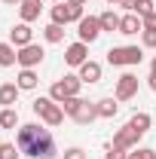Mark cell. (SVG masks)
Returning <instances> with one entry per match:
<instances>
[{
  "label": "cell",
  "mask_w": 156,
  "mask_h": 159,
  "mask_svg": "<svg viewBox=\"0 0 156 159\" xmlns=\"http://www.w3.org/2000/svg\"><path fill=\"white\" fill-rule=\"evenodd\" d=\"M16 147L21 150V156H31V159H55L58 156V147H55V138H52L49 125H40V122L19 125Z\"/></svg>",
  "instance_id": "1"
},
{
  "label": "cell",
  "mask_w": 156,
  "mask_h": 159,
  "mask_svg": "<svg viewBox=\"0 0 156 159\" xmlns=\"http://www.w3.org/2000/svg\"><path fill=\"white\" fill-rule=\"evenodd\" d=\"M31 107H34V113H37V116L43 119L49 129L61 125V122H64V116H67V113H64V107H61V104H55V101L49 98V95H46V98H37L34 104H31Z\"/></svg>",
  "instance_id": "2"
},
{
  "label": "cell",
  "mask_w": 156,
  "mask_h": 159,
  "mask_svg": "<svg viewBox=\"0 0 156 159\" xmlns=\"http://www.w3.org/2000/svg\"><path fill=\"white\" fill-rule=\"evenodd\" d=\"M141 61H144L141 46H113V49H107V64H113V67H135Z\"/></svg>",
  "instance_id": "3"
},
{
  "label": "cell",
  "mask_w": 156,
  "mask_h": 159,
  "mask_svg": "<svg viewBox=\"0 0 156 159\" xmlns=\"http://www.w3.org/2000/svg\"><path fill=\"white\" fill-rule=\"evenodd\" d=\"M61 107H64V113H67V116L74 119V122H80V125H89L92 119H98V110H95V104L83 101L80 95H77V98H67L64 104H61Z\"/></svg>",
  "instance_id": "4"
},
{
  "label": "cell",
  "mask_w": 156,
  "mask_h": 159,
  "mask_svg": "<svg viewBox=\"0 0 156 159\" xmlns=\"http://www.w3.org/2000/svg\"><path fill=\"white\" fill-rule=\"evenodd\" d=\"M77 34L83 43H95L104 31H101V21H98V16H83V19L77 21Z\"/></svg>",
  "instance_id": "5"
},
{
  "label": "cell",
  "mask_w": 156,
  "mask_h": 159,
  "mask_svg": "<svg viewBox=\"0 0 156 159\" xmlns=\"http://www.w3.org/2000/svg\"><path fill=\"white\" fill-rule=\"evenodd\" d=\"M135 95H138V77L126 70V74L117 80V92H113V98H117V101H132Z\"/></svg>",
  "instance_id": "6"
},
{
  "label": "cell",
  "mask_w": 156,
  "mask_h": 159,
  "mask_svg": "<svg viewBox=\"0 0 156 159\" xmlns=\"http://www.w3.org/2000/svg\"><path fill=\"white\" fill-rule=\"evenodd\" d=\"M64 61H67L71 67H80V64H86V61H89V43H83V40L71 43V46H67V52H64Z\"/></svg>",
  "instance_id": "7"
},
{
  "label": "cell",
  "mask_w": 156,
  "mask_h": 159,
  "mask_svg": "<svg viewBox=\"0 0 156 159\" xmlns=\"http://www.w3.org/2000/svg\"><path fill=\"white\" fill-rule=\"evenodd\" d=\"M43 46H37V43H31V46H21L19 49V64L21 67H37V64H43Z\"/></svg>",
  "instance_id": "8"
},
{
  "label": "cell",
  "mask_w": 156,
  "mask_h": 159,
  "mask_svg": "<svg viewBox=\"0 0 156 159\" xmlns=\"http://www.w3.org/2000/svg\"><path fill=\"white\" fill-rule=\"evenodd\" d=\"M9 43H12L16 49L31 46V43H34V31H31V25H28V21H19V25L9 31Z\"/></svg>",
  "instance_id": "9"
},
{
  "label": "cell",
  "mask_w": 156,
  "mask_h": 159,
  "mask_svg": "<svg viewBox=\"0 0 156 159\" xmlns=\"http://www.w3.org/2000/svg\"><path fill=\"white\" fill-rule=\"evenodd\" d=\"M138 138H141V135H138L135 129L122 125L117 135H113V144H117V147H122V150H135V147H138Z\"/></svg>",
  "instance_id": "10"
},
{
  "label": "cell",
  "mask_w": 156,
  "mask_h": 159,
  "mask_svg": "<svg viewBox=\"0 0 156 159\" xmlns=\"http://www.w3.org/2000/svg\"><path fill=\"white\" fill-rule=\"evenodd\" d=\"M141 31H144V21H141V16H135V12H126V16L119 19V34L132 37V34H141Z\"/></svg>",
  "instance_id": "11"
},
{
  "label": "cell",
  "mask_w": 156,
  "mask_h": 159,
  "mask_svg": "<svg viewBox=\"0 0 156 159\" xmlns=\"http://www.w3.org/2000/svg\"><path fill=\"white\" fill-rule=\"evenodd\" d=\"M83 83H101V64L98 61H86V64H80V74H77Z\"/></svg>",
  "instance_id": "12"
},
{
  "label": "cell",
  "mask_w": 156,
  "mask_h": 159,
  "mask_svg": "<svg viewBox=\"0 0 156 159\" xmlns=\"http://www.w3.org/2000/svg\"><path fill=\"white\" fill-rule=\"evenodd\" d=\"M40 9H43L40 0H21L19 3V16H21V21H28V25L40 19Z\"/></svg>",
  "instance_id": "13"
},
{
  "label": "cell",
  "mask_w": 156,
  "mask_h": 159,
  "mask_svg": "<svg viewBox=\"0 0 156 159\" xmlns=\"http://www.w3.org/2000/svg\"><path fill=\"white\" fill-rule=\"evenodd\" d=\"M95 110H98L101 119H113L119 113V101L117 98H101V101H95Z\"/></svg>",
  "instance_id": "14"
},
{
  "label": "cell",
  "mask_w": 156,
  "mask_h": 159,
  "mask_svg": "<svg viewBox=\"0 0 156 159\" xmlns=\"http://www.w3.org/2000/svg\"><path fill=\"white\" fill-rule=\"evenodd\" d=\"M19 83H3L0 86V104L3 107H16V101H19Z\"/></svg>",
  "instance_id": "15"
},
{
  "label": "cell",
  "mask_w": 156,
  "mask_h": 159,
  "mask_svg": "<svg viewBox=\"0 0 156 159\" xmlns=\"http://www.w3.org/2000/svg\"><path fill=\"white\" fill-rule=\"evenodd\" d=\"M16 83H19V89L21 92H31V89H37V70H34V67H21V74L19 77H16Z\"/></svg>",
  "instance_id": "16"
},
{
  "label": "cell",
  "mask_w": 156,
  "mask_h": 159,
  "mask_svg": "<svg viewBox=\"0 0 156 159\" xmlns=\"http://www.w3.org/2000/svg\"><path fill=\"white\" fill-rule=\"evenodd\" d=\"M58 83H61V89H64V95H67V98H77L80 89H83V80H80L77 74H64Z\"/></svg>",
  "instance_id": "17"
},
{
  "label": "cell",
  "mask_w": 156,
  "mask_h": 159,
  "mask_svg": "<svg viewBox=\"0 0 156 159\" xmlns=\"http://www.w3.org/2000/svg\"><path fill=\"white\" fill-rule=\"evenodd\" d=\"M19 64V49L12 43H0V67H12Z\"/></svg>",
  "instance_id": "18"
},
{
  "label": "cell",
  "mask_w": 156,
  "mask_h": 159,
  "mask_svg": "<svg viewBox=\"0 0 156 159\" xmlns=\"http://www.w3.org/2000/svg\"><path fill=\"white\" fill-rule=\"evenodd\" d=\"M150 125H153L150 113H135V116L129 119V129H135L138 135H147V132H150Z\"/></svg>",
  "instance_id": "19"
},
{
  "label": "cell",
  "mask_w": 156,
  "mask_h": 159,
  "mask_svg": "<svg viewBox=\"0 0 156 159\" xmlns=\"http://www.w3.org/2000/svg\"><path fill=\"white\" fill-rule=\"evenodd\" d=\"M49 16H52V21H55V25H71V6L61 0V3H55V6H52V12H49Z\"/></svg>",
  "instance_id": "20"
},
{
  "label": "cell",
  "mask_w": 156,
  "mask_h": 159,
  "mask_svg": "<svg viewBox=\"0 0 156 159\" xmlns=\"http://www.w3.org/2000/svg\"><path fill=\"white\" fill-rule=\"evenodd\" d=\"M119 19H122V16H117L113 9L101 12V16H98V21H101V31H117V34H119Z\"/></svg>",
  "instance_id": "21"
},
{
  "label": "cell",
  "mask_w": 156,
  "mask_h": 159,
  "mask_svg": "<svg viewBox=\"0 0 156 159\" xmlns=\"http://www.w3.org/2000/svg\"><path fill=\"white\" fill-rule=\"evenodd\" d=\"M43 37H46V43H61V40H64V25L49 21V25L43 28Z\"/></svg>",
  "instance_id": "22"
},
{
  "label": "cell",
  "mask_w": 156,
  "mask_h": 159,
  "mask_svg": "<svg viewBox=\"0 0 156 159\" xmlns=\"http://www.w3.org/2000/svg\"><path fill=\"white\" fill-rule=\"evenodd\" d=\"M19 125V110L16 107H3L0 113V129H16Z\"/></svg>",
  "instance_id": "23"
},
{
  "label": "cell",
  "mask_w": 156,
  "mask_h": 159,
  "mask_svg": "<svg viewBox=\"0 0 156 159\" xmlns=\"http://www.w3.org/2000/svg\"><path fill=\"white\" fill-rule=\"evenodd\" d=\"M129 159H156V150L153 147H135V150H129Z\"/></svg>",
  "instance_id": "24"
},
{
  "label": "cell",
  "mask_w": 156,
  "mask_h": 159,
  "mask_svg": "<svg viewBox=\"0 0 156 159\" xmlns=\"http://www.w3.org/2000/svg\"><path fill=\"white\" fill-rule=\"evenodd\" d=\"M153 9H156V0H138V3H135V16H141V19L150 16Z\"/></svg>",
  "instance_id": "25"
},
{
  "label": "cell",
  "mask_w": 156,
  "mask_h": 159,
  "mask_svg": "<svg viewBox=\"0 0 156 159\" xmlns=\"http://www.w3.org/2000/svg\"><path fill=\"white\" fill-rule=\"evenodd\" d=\"M21 150L16 147V144H0V159H19Z\"/></svg>",
  "instance_id": "26"
},
{
  "label": "cell",
  "mask_w": 156,
  "mask_h": 159,
  "mask_svg": "<svg viewBox=\"0 0 156 159\" xmlns=\"http://www.w3.org/2000/svg\"><path fill=\"white\" fill-rule=\"evenodd\" d=\"M104 159H129V150H122V147H117V144H110L107 153H104Z\"/></svg>",
  "instance_id": "27"
},
{
  "label": "cell",
  "mask_w": 156,
  "mask_h": 159,
  "mask_svg": "<svg viewBox=\"0 0 156 159\" xmlns=\"http://www.w3.org/2000/svg\"><path fill=\"white\" fill-rule=\"evenodd\" d=\"M141 43H144V49H156V31H141Z\"/></svg>",
  "instance_id": "28"
},
{
  "label": "cell",
  "mask_w": 156,
  "mask_h": 159,
  "mask_svg": "<svg viewBox=\"0 0 156 159\" xmlns=\"http://www.w3.org/2000/svg\"><path fill=\"white\" fill-rule=\"evenodd\" d=\"M61 159H86V150H83V147H67V150L61 153Z\"/></svg>",
  "instance_id": "29"
},
{
  "label": "cell",
  "mask_w": 156,
  "mask_h": 159,
  "mask_svg": "<svg viewBox=\"0 0 156 159\" xmlns=\"http://www.w3.org/2000/svg\"><path fill=\"white\" fill-rule=\"evenodd\" d=\"M141 21H144V28H147V31H156V9L150 12V16H144Z\"/></svg>",
  "instance_id": "30"
},
{
  "label": "cell",
  "mask_w": 156,
  "mask_h": 159,
  "mask_svg": "<svg viewBox=\"0 0 156 159\" xmlns=\"http://www.w3.org/2000/svg\"><path fill=\"white\" fill-rule=\"evenodd\" d=\"M71 6V3H67ZM83 19V6H71V21H80Z\"/></svg>",
  "instance_id": "31"
},
{
  "label": "cell",
  "mask_w": 156,
  "mask_h": 159,
  "mask_svg": "<svg viewBox=\"0 0 156 159\" xmlns=\"http://www.w3.org/2000/svg\"><path fill=\"white\" fill-rule=\"evenodd\" d=\"M135 3L138 0H122V9H126V12H135Z\"/></svg>",
  "instance_id": "32"
},
{
  "label": "cell",
  "mask_w": 156,
  "mask_h": 159,
  "mask_svg": "<svg viewBox=\"0 0 156 159\" xmlns=\"http://www.w3.org/2000/svg\"><path fill=\"white\" fill-rule=\"evenodd\" d=\"M147 86H150V92H156V74H150V77H147Z\"/></svg>",
  "instance_id": "33"
},
{
  "label": "cell",
  "mask_w": 156,
  "mask_h": 159,
  "mask_svg": "<svg viewBox=\"0 0 156 159\" xmlns=\"http://www.w3.org/2000/svg\"><path fill=\"white\" fill-rule=\"evenodd\" d=\"M64 3H71V6H86L89 0H64Z\"/></svg>",
  "instance_id": "34"
},
{
  "label": "cell",
  "mask_w": 156,
  "mask_h": 159,
  "mask_svg": "<svg viewBox=\"0 0 156 159\" xmlns=\"http://www.w3.org/2000/svg\"><path fill=\"white\" fill-rule=\"evenodd\" d=\"M3 3H6V6H19L21 0H3Z\"/></svg>",
  "instance_id": "35"
},
{
  "label": "cell",
  "mask_w": 156,
  "mask_h": 159,
  "mask_svg": "<svg viewBox=\"0 0 156 159\" xmlns=\"http://www.w3.org/2000/svg\"><path fill=\"white\" fill-rule=\"evenodd\" d=\"M150 74H156V58H153V61H150Z\"/></svg>",
  "instance_id": "36"
},
{
  "label": "cell",
  "mask_w": 156,
  "mask_h": 159,
  "mask_svg": "<svg viewBox=\"0 0 156 159\" xmlns=\"http://www.w3.org/2000/svg\"><path fill=\"white\" fill-rule=\"evenodd\" d=\"M107 3H122V0H107Z\"/></svg>",
  "instance_id": "37"
},
{
  "label": "cell",
  "mask_w": 156,
  "mask_h": 159,
  "mask_svg": "<svg viewBox=\"0 0 156 159\" xmlns=\"http://www.w3.org/2000/svg\"><path fill=\"white\" fill-rule=\"evenodd\" d=\"M52 3H61V0H52Z\"/></svg>",
  "instance_id": "38"
}]
</instances>
